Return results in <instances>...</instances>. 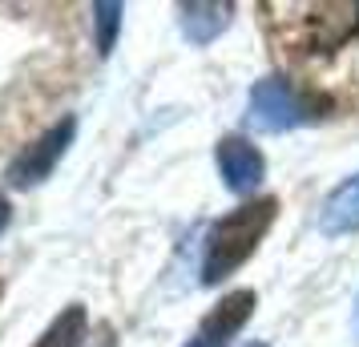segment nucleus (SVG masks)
Masks as SVG:
<instances>
[{
  "mask_svg": "<svg viewBox=\"0 0 359 347\" xmlns=\"http://www.w3.org/2000/svg\"><path fill=\"white\" fill-rule=\"evenodd\" d=\"M121 4L117 0H105V4H93V33H97V53L109 57L117 45V29H121Z\"/></svg>",
  "mask_w": 359,
  "mask_h": 347,
  "instance_id": "obj_10",
  "label": "nucleus"
},
{
  "mask_svg": "<svg viewBox=\"0 0 359 347\" xmlns=\"http://www.w3.org/2000/svg\"><path fill=\"white\" fill-rule=\"evenodd\" d=\"M85 327H89V315H85L81 303H73V307H65L49 327L41 331V339L33 347H81Z\"/></svg>",
  "mask_w": 359,
  "mask_h": 347,
  "instance_id": "obj_9",
  "label": "nucleus"
},
{
  "mask_svg": "<svg viewBox=\"0 0 359 347\" xmlns=\"http://www.w3.org/2000/svg\"><path fill=\"white\" fill-rule=\"evenodd\" d=\"M319 231L339 238V234H359V174L339 182L327 194L323 210H319Z\"/></svg>",
  "mask_w": 359,
  "mask_h": 347,
  "instance_id": "obj_7",
  "label": "nucleus"
},
{
  "mask_svg": "<svg viewBox=\"0 0 359 347\" xmlns=\"http://www.w3.org/2000/svg\"><path fill=\"white\" fill-rule=\"evenodd\" d=\"M234 4H182V33L190 45H210L214 36L226 33Z\"/></svg>",
  "mask_w": 359,
  "mask_h": 347,
  "instance_id": "obj_8",
  "label": "nucleus"
},
{
  "mask_svg": "<svg viewBox=\"0 0 359 347\" xmlns=\"http://www.w3.org/2000/svg\"><path fill=\"white\" fill-rule=\"evenodd\" d=\"M246 347H266V343H246Z\"/></svg>",
  "mask_w": 359,
  "mask_h": 347,
  "instance_id": "obj_13",
  "label": "nucleus"
},
{
  "mask_svg": "<svg viewBox=\"0 0 359 347\" xmlns=\"http://www.w3.org/2000/svg\"><path fill=\"white\" fill-rule=\"evenodd\" d=\"M8 222H13V206H8V198H4V194H0V231H4Z\"/></svg>",
  "mask_w": 359,
  "mask_h": 347,
  "instance_id": "obj_11",
  "label": "nucleus"
},
{
  "mask_svg": "<svg viewBox=\"0 0 359 347\" xmlns=\"http://www.w3.org/2000/svg\"><path fill=\"white\" fill-rule=\"evenodd\" d=\"M0 295H4V283H0Z\"/></svg>",
  "mask_w": 359,
  "mask_h": 347,
  "instance_id": "obj_14",
  "label": "nucleus"
},
{
  "mask_svg": "<svg viewBox=\"0 0 359 347\" xmlns=\"http://www.w3.org/2000/svg\"><path fill=\"white\" fill-rule=\"evenodd\" d=\"M73 137H77V117H61L53 130H45L33 146L20 149L17 158H13V165H8V186H17V190L41 186L57 170V162L69 154Z\"/></svg>",
  "mask_w": 359,
  "mask_h": 347,
  "instance_id": "obj_3",
  "label": "nucleus"
},
{
  "mask_svg": "<svg viewBox=\"0 0 359 347\" xmlns=\"http://www.w3.org/2000/svg\"><path fill=\"white\" fill-rule=\"evenodd\" d=\"M255 307H259V295H255V291H230V295L198 323L194 339L186 347H226L230 339L246 327V319L255 315Z\"/></svg>",
  "mask_w": 359,
  "mask_h": 347,
  "instance_id": "obj_5",
  "label": "nucleus"
},
{
  "mask_svg": "<svg viewBox=\"0 0 359 347\" xmlns=\"http://www.w3.org/2000/svg\"><path fill=\"white\" fill-rule=\"evenodd\" d=\"M307 49H339L359 33V4H311Z\"/></svg>",
  "mask_w": 359,
  "mask_h": 347,
  "instance_id": "obj_6",
  "label": "nucleus"
},
{
  "mask_svg": "<svg viewBox=\"0 0 359 347\" xmlns=\"http://www.w3.org/2000/svg\"><path fill=\"white\" fill-rule=\"evenodd\" d=\"M319 101L307 97L303 89L287 77H262L255 89H250V101H246V125L259 133H287L299 130V125H311L319 121Z\"/></svg>",
  "mask_w": 359,
  "mask_h": 347,
  "instance_id": "obj_2",
  "label": "nucleus"
},
{
  "mask_svg": "<svg viewBox=\"0 0 359 347\" xmlns=\"http://www.w3.org/2000/svg\"><path fill=\"white\" fill-rule=\"evenodd\" d=\"M278 218V198H255L230 210L206 231V250H202V283L218 287L222 279H230L238 266L259 250V243L266 238V231Z\"/></svg>",
  "mask_w": 359,
  "mask_h": 347,
  "instance_id": "obj_1",
  "label": "nucleus"
},
{
  "mask_svg": "<svg viewBox=\"0 0 359 347\" xmlns=\"http://www.w3.org/2000/svg\"><path fill=\"white\" fill-rule=\"evenodd\" d=\"M355 339H359V303H355Z\"/></svg>",
  "mask_w": 359,
  "mask_h": 347,
  "instance_id": "obj_12",
  "label": "nucleus"
},
{
  "mask_svg": "<svg viewBox=\"0 0 359 347\" xmlns=\"http://www.w3.org/2000/svg\"><path fill=\"white\" fill-rule=\"evenodd\" d=\"M214 162H218V174L230 194H255L266 178V158L259 154V146H250L238 133L214 146Z\"/></svg>",
  "mask_w": 359,
  "mask_h": 347,
  "instance_id": "obj_4",
  "label": "nucleus"
}]
</instances>
